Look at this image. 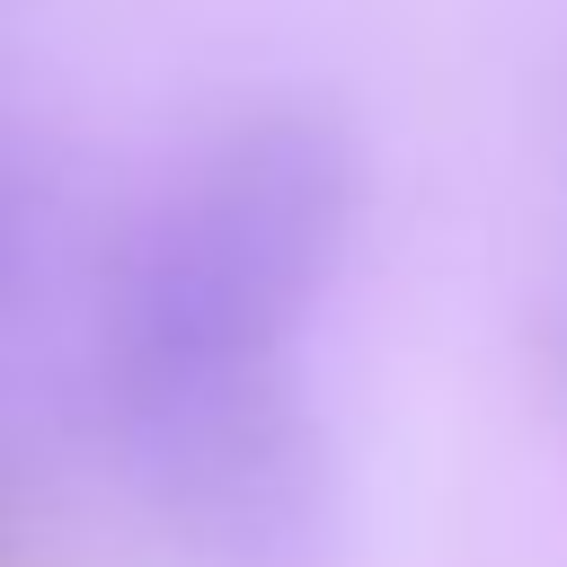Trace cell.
Listing matches in <instances>:
<instances>
[{"mask_svg":"<svg viewBox=\"0 0 567 567\" xmlns=\"http://www.w3.org/2000/svg\"><path fill=\"white\" fill-rule=\"evenodd\" d=\"M363 230V142L328 97H257L106 239L71 408L106 434L177 390L292 363Z\"/></svg>","mask_w":567,"mask_h":567,"instance_id":"obj_1","label":"cell"},{"mask_svg":"<svg viewBox=\"0 0 567 567\" xmlns=\"http://www.w3.org/2000/svg\"><path fill=\"white\" fill-rule=\"evenodd\" d=\"M89 443L195 567H319L337 540V434L301 390V363L177 390Z\"/></svg>","mask_w":567,"mask_h":567,"instance_id":"obj_2","label":"cell"},{"mask_svg":"<svg viewBox=\"0 0 567 567\" xmlns=\"http://www.w3.org/2000/svg\"><path fill=\"white\" fill-rule=\"evenodd\" d=\"M53 221H62L53 151H44V133H35L18 106H0V328L27 310V292H35V275H44Z\"/></svg>","mask_w":567,"mask_h":567,"instance_id":"obj_3","label":"cell"},{"mask_svg":"<svg viewBox=\"0 0 567 567\" xmlns=\"http://www.w3.org/2000/svg\"><path fill=\"white\" fill-rule=\"evenodd\" d=\"M44 514H53V452H44V434L0 399V549H18Z\"/></svg>","mask_w":567,"mask_h":567,"instance_id":"obj_4","label":"cell"},{"mask_svg":"<svg viewBox=\"0 0 567 567\" xmlns=\"http://www.w3.org/2000/svg\"><path fill=\"white\" fill-rule=\"evenodd\" d=\"M532 381H540V399H549V416L567 425V284L532 310Z\"/></svg>","mask_w":567,"mask_h":567,"instance_id":"obj_5","label":"cell"}]
</instances>
